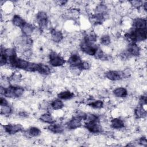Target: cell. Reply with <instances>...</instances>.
Segmentation results:
<instances>
[{
	"instance_id": "cell-1",
	"label": "cell",
	"mask_w": 147,
	"mask_h": 147,
	"mask_svg": "<svg viewBox=\"0 0 147 147\" xmlns=\"http://www.w3.org/2000/svg\"><path fill=\"white\" fill-rule=\"evenodd\" d=\"M49 59V64L54 67H61L65 63L64 59L56 52H51L50 53Z\"/></svg>"
},
{
	"instance_id": "cell-2",
	"label": "cell",
	"mask_w": 147,
	"mask_h": 147,
	"mask_svg": "<svg viewBox=\"0 0 147 147\" xmlns=\"http://www.w3.org/2000/svg\"><path fill=\"white\" fill-rule=\"evenodd\" d=\"M80 48L81 51L89 56H94L96 53L98 47L94 44L88 43L83 40L80 44Z\"/></svg>"
},
{
	"instance_id": "cell-3",
	"label": "cell",
	"mask_w": 147,
	"mask_h": 147,
	"mask_svg": "<svg viewBox=\"0 0 147 147\" xmlns=\"http://www.w3.org/2000/svg\"><path fill=\"white\" fill-rule=\"evenodd\" d=\"M36 20L39 27L41 29H45L48 25V16L44 11H39L36 14Z\"/></svg>"
},
{
	"instance_id": "cell-4",
	"label": "cell",
	"mask_w": 147,
	"mask_h": 147,
	"mask_svg": "<svg viewBox=\"0 0 147 147\" xmlns=\"http://www.w3.org/2000/svg\"><path fill=\"white\" fill-rule=\"evenodd\" d=\"M4 131L10 135L14 134L23 130V127L21 124H7L3 126Z\"/></svg>"
},
{
	"instance_id": "cell-5",
	"label": "cell",
	"mask_w": 147,
	"mask_h": 147,
	"mask_svg": "<svg viewBox=\"0 0 147 147\" xmlns=\"http://www.w3.org/2000/svg\"><path fill=\"white\" fill-rule=\"evenodd\" d=\"M85 127L91 133H99L102 131V128L99 121L94 122H87L84 125Z\"/></svg>"
},
{
	"instance_id": "cell-6",
	"label": "cell",
	"mask_w": 147,
	"mask_h": 147,
	"mask_svg": "<svg viewBox=\"0 0 147 147\" xmlns=\"http://www.w3.org/2000/svg\"><path fill=\"white\" fill-rule=\"evenodd\" d=\"M105 76L106 78H107L109 80L111 81H117L119 80L122 78H123V75L122 72H119L117 71H114V70H110L107 71Z\"/></svg>"
},
{
	"instance_id": "cell-7",
	"label": "cell",
	"mask_w": 147,
	"mask_h": 147,
	"mask_svg": "<svg viewBox=\"0 0 147 147\" xmlns=\"http://www.w3.org/2000/svg\"><path fill=\"white\" fill-rule=\"evenodd\" d=\"M129 56H138L140 54V48L136 43H130L127 48L126 51Z\"/></svg>"
},
{
	"instance_id": "cell-8",
	"label": "cell",
	"mask_w": 147,
	"mask_h": 147,
	"mask_svg": "<svg viewBox=\"0 0 147 147\" xmlns=\"http://www.w3.org/2000/svg\"><path fill=\"white\" fill-rule=\"evenodd\" d=\"M82 61L81 57L78 54L71 55L68 60V63L71 67H78Z\"/></svg>"
},
{
	"instance_id": "cell-9",
	"label": "cell",
	"mask_w": 147,
	"mask_h": 147,
	"mask_svg": "<svg viewBox=\"0 0 147 147\" xmlns=\"http://www.w3.org/2000/svg\"><path fill=\"white\" fill-rule=\"evenodd\" d=\"M82 119L75 117L67 122L66 125L69 129H76L82 126Z\"/></svg>"
},
{
	"instance_id": "cell-10",
	"label": "cell",
	"mask_w": 147,
	"mask_h": 147,
	"mask_svg": "<svg viewBox=\"0 0 147 147\" xmlns=\"http://www.w3.org/2000/svg\"><path fill=\"white\" fill-rule=\"evenodd\" d=\"M51 37L53 41L58 43L63 39V34L61 31L53 29L51 31Z\"/></svg>"
},
{
	"instance_id": "cell-11",
	"label": "cell",
	"mask_w": 147,
	"mask_h": 147,
	"mask_svg": "<svg viewBox=\"0 0 147 147\" xmlns=\"http://www.w3.org/2000/svg\"><path fill=\"white\" fill-rule=\"evenodd\" d=\"M133 26L136 29H146V20L144 18H136L133 21Z\"/></svg>"
},
{
	"instance_id": "cell-12",
	"label": "cell",
	"mask_w": 147,
	"mask_h": 147,
	"mask_svg": "<svg viewBox=\"0 0 147 147\" xmlns=\"http://www.w3.org/2000/svg\"><path fill=\"white\" fill-rule=\"evenodd\" d=\"M111 126L115 129H121L124 127L125 124L122 119L119 118H115L111 120Z\"/></svg>"
},
{
	"instance_id": "cell-13",
	"label": "cell",
	"mask_w": 147,
	"mask_h": 147,
	"mask_svg": "<svg viewBox=\"0 0 147 147\" xmlns=\"http://www.w3.org/2000/svg\"><path fill=\"white\" fill-rule=\"evenodd\" d=\"M113 93L114 95L117 98H125L127 95V90L122 87H119L115 88Z\"/></svg>"
},
{
	"instance_id": "cell-14",
	"label": "cell",
	"mask_w": 147,
	"mask_h": 147,
	"mask_svg": "<svg viewBox=\"0 0 147 147\" xmlns=\"http://www.w3.org/2000/svg\"><path fill=\"white\" fill-rule=\"evenodd\" d=\"M12 23L14 26L21 28L26 22L19 15H14L12 18Z\"/></svg>"
},
{
	"instance_id": "cell-15",
	"label": "cell",
	"mask_w": 147,
	"mask_h": 147,
	"mask_svg": "<svg viewBox=\"0 0 147 147\" xmlns=\"http://www.w3.org/2000/svg\"><path fill=\"white\" fill-rule=\"evenodd\" d=\"M21 29L24 35L26 36H30L32 34L34 28L32 24L26 22Z\"/></svg>"
},
{
	"instance_id": "cell-16",
	"label": "cell",
	"mask_w": 147,
	"mask_h": 147,
	"mask_svg": "<svg viewBox=\"0 0 147 147\" xmlns=\"http://www.w3.org/2000/svg\"><path fill=\"white\" fill-rule=\"evenodd\" d=\"M74 94L69 90H65L60 92L57 94V96L60 99L68 100L74 97Z\"/></svg>"
},
{
	"instance_id": "cell-17",
	"label": "cell",
	"mask_w": 147,
	"mask_h": 147,
	"mask_svg": "<svg viewBox=\"0 0 147 147\" xmlns=\"http://www.w3.org/2000/svg\"><path fill=\"white\" fill-rule=\"evenodd\" d=\"M48 129L51 132L56 134L61 133L64 130V128L61 125L55 124V123L50 124V125L48 127Z\"/></svg>"
},
{
	"instance_id": "cell-18",
	"label": "cell",
	"mask_w": 147,
	"mask_h": 147,
	"mask_svg": "<svg viewBox=\"0 0 147 147\" xmlns=\"http://www.w3.org/2000/svg\"><path fill=\"white\" fill-rule=\"evenodd\" d=\"M40 120L42 121V122L52 124L55 123V120L53 119L52 115L49 113H44L40 115Z\"/></svg>"
},
{
	"instance_id": "cell-19",
	"label": "cell",
	"mask_w": 147,
	"mask_h": 147,
	"mask_svg": "<svg viewBox=\"0 0 147 147\" xmlns=\"http://www.w3.org/2000/svg\"><path fill=\"white\" fill-rule=\"evenodd\" d=\"M38 72L43 75H48L51 74V68L46 64L39 63V68L38 69Z\"/></svg>"
},
{
	"instance_id": "cell-20",
	"label": "cell",
	"mask_w": 147,
	"mask_h": 147,
	"mask_svg": "<svg viewBox=\"0 0 147 147\" xmlns=\"http://www.w3.org/2000/svg\"><path fill=\"white\" fill-rule=\"evenodd\" d=\"M51 107H52V109L55 110H60L64 107V103L63 101L60 99H57L54 100H53L51 103Z\"/></svg>"
},
{
	"instance_id": "cell-21",
	"label": "cell",
	"mask_w": 147,
	"mask_h": 147,
	"mask_svg": "<svg viewBox=\"0 0 147 147\" xmlns=\"http://www.w3.org/2000/svg\"><path fill=\"white\" fill-rule=\"evenodd\" d=\"M108 10L107 6L105 4L98 5L95 9V14L105 15Z\"/></svg>"
},
{
	"instance_id": "cell-22",
	"label": "cell",
	"mask_w": 147,
	"mask_h": 147,
	"mask_svg": "<svg viewBox=\"0 0 147 147\" xmlns=\"http://www.w3.org/2000/svg\"><path fill=\"white\" fill-rule=\"evenodd\" d=\"M146 110L142 107V106L137 107L134 110V115L138 118H144L146 116Z\"/></svg>"
},
{
	"instance_id": "cell-23",
	"label": "cell",
	"mask_w": 147,
	"mask_h": 147,
	"mask_svg": "<svg viewBox=\"0 0 147 147\" xmlns=\"http://www.w3.org/2000/svg\"><path fill=\"white\" fill-rule=\"evenodd\" d=\"M28 133L30 137H38L41 134V131L38 127L32 126L29 129Z\"/></svg>"
},
{
	"instance_id": "cell-24",
	"label": "cell",
	"mask_w": 147,
	"mask_h": 147,
	"mask_svg": "<svg viewBox=\"0 0 147 147\" xmlns=\"http://www.w3.org/2000/svg\"><path fill=\"white\" fill-rule=\"evenodd\" d=\"M13 111L12 108L8 104L4 106H1V115H9Z\"/></svg>"
},
{
	"instance_id": "cell-25",
	"label": "cell",
	"mask_w": 147,
	"mask_h": 147,
	"mask_svg": "<svg viewBox=\"0 0 147 147\" xmlns=\"http://www.w3.org/2000/svg\"><path fill=\"white\" fill-rule=\"evenodd\" d=\"M88 105L94 109H101L103 106V102L101 100H97L92 101L88 104Z\"/></svg>"
},
{
	"instance_id": "cell-26",
	"label": "cell",
	"mask_w": 147,
	"mask_h": 147,
	"mask_svg": "<svg viewBox=\"0 0 147 147\" xmlns=\"http://www.w3.org/2000/svg\"><path fill=\"white\" fill-rule=\"evenodd\" d=\"M39 68V63L29 62L26 71L29 72H37Z\"/></svg>"
},
{
	"instance_id": "cell-27",
	"label": "cell",
	"mask_w": 147,
	"mask_h": 147,
	"mask_svg": "<svg viewBox=\"0 0 147 147\" xmlns=\"http://www.w3.org/2000/svg\"><path fill=\"white\" fill-rule=\"evenodd\" d=\"M100 41L103 45L107 46L110 44L111 42L110 37L108 34H104L100 37Z\"/></svg>"
},
{
	"instance_id": "cell-28",
	"label": "cell",
	"mask_w": 147,
	"mask_h": 147,
	"mask_svg": "<svg viewBox=\"0 0 147 147\" xmlns=\"http://www.w3.org/2000/svg\"><path fill=\"white\" fill-rule=\"evenodd\" d=\"M85 120L87 122H94L99 121V117L96 114L92 113H86Z\"/></svg>"
},
{
	"instance_id": "cell-29",
	"label": "cell",
	"mask_w": 147,
	"mask_h": 147,
	"mask_svg": "<svg viewBox=\"0 0 147 147\" xmlns=\"http://www.w3.org/2000/svg\"><path fill=\"white\" fill-rule=\"evenodd\" d=\"M0 62L1 66L5 65V64H7V59L6 56L3 53L1 52V57H0Z\"/></svg>"
},
{
	"instance_id": "cell-30",
	"label": "cell",
	"mask_w": 147,
	"mask_h": 147,
	"mask_svg": "<svg viewBox=\"0 0 147 147\" xmlns=\"http://www.w3.org/2000/svg\"><path fill=\"white\" fill-rule=\"evenodd\" d=\"M130 2L131 3V5H132L135 7H139L143 4V2L141 1H132Z\"/></svg>"
},
{
	"instance_id": "cell-31",
	"label": "cell",
	"mask_w": 147,
	"mask_h": 147,
	"mask_svg": "<svg viewBox=\"0 0 147 147\" xmlns=\"http://www.w3.org/2000/svg\"><path fill=\"white\" fill-rule=\"evenodd\" d=\"M9 103L7 102V100L5 99V96L3 97V96H1V99H0V105L1 106H4V105H8Z\"/></svg>"
},
{
	"instance_id": "cell-32",
	"label": "cell",
	"mask_w": 147,
	"mask_h": 147,
	"mask_svg": "<svg viewBox=\"0 0 147 147\" xmlns=\"http://www.w3.org/2000/svg\"><path fill=\"white\" fill-rule=\"evenodd\" d=\"M139 143L141 145L146 146L147 145V141H146V138L145 137H141L139 140Z\"/></svg>"
}]
</instances>
